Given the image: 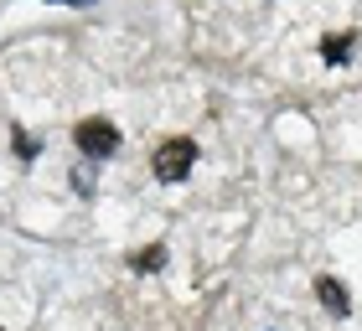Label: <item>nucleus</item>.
I'll list each match as a JSON object with an SVG mask.
<instances>
[{"instance_id":"nucleus-5","label":"nucleus","mask_w":362,"mask_h":331,"mask_svg":"<svg viewBox=\"0 0 362 331\" xmlns=\"http://www.w3.org/2000/svg\"><path fill=\"white\" fill-rule=\"evenodd\" d=\"M160 264H166V248H145V254H135V269H160Z\"/></svg>"},{"instance_id":"nucleus-4","label":"nucleus","mask_w":362,"mask_h":331,"mask_svg":"<svg viewBox=\"0 0 362 331\" xmlns=\"http://www.w3.org/2000/svg\"><path fill=\"white\" fill-rule=\"evenodd\" d=\"M321 57H326V62L352 57V31H347V37H341V31H337V37H326V42H321Z\"/></svg>"},{"instance_id":"nucleus-2","label":"nucleus","mask_w":362,"mask_h":331,"mask_svg":"<svg viewBox=\"0 0 362 331\" xmlns=\"http://www.w3.org/2000/svg\"><path fill=\"white\" fill-rule=\"evenodd\" d=\"M78 151L93 156V161L114 156V151H119V129H114L109 120H83V124H78Z\"/></svg>"},{"instance_id":"nucleus-3","label":"nucleus","mask_w":362,"mask_h":331,"mask_svg":"<svg viewBox=\"0 0 362 331\" xmlns=\"http://www.w3.org/2000/svg\"><path fill=\"white\" fill-rule=\"evenodd\" d=\"M316 295H321V306L332 310V316H347V290H341L337 279H321V285H316Z\"/></svg>"},{"instance_id":"nucleus-1","label":"nucleus","mask_w":362,"mask_h":331,"mask_svg":"<svg viewBox=\"0 0 362 331\" xmlns=\"http://www.w3.org/2000/svg\"><path fill=\"white\" fill-rule=\"evenodd\" d=\"M192 161H197V145H192V140H166V145L156 151L151 166H156L160 181H181V176L192 171Z\"/></svg>"}]
</instances>
